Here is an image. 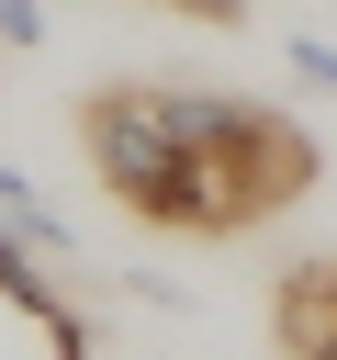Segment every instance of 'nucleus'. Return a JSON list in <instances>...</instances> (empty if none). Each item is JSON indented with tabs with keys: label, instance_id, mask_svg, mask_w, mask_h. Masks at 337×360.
<instances>
[{
	"label": "nucleus",
	"instance_id": "obj_1",
	"mask_svg": "<svg viewBox=\"0 0 337 360\" xmlns=\"http://www.w3.org/2000/svg\"><path fill=\"white\" fill-rule=\"evenodd\" d=\"M180 135H191V236H247L292 214L326 169L292 112L236 101V90H180Z\"/></svg>",
	"mask_w": 337,
	"mask_h": 360
},
{
	"label": "nucleus",
	"instance_id": "obj_2",
	"mask_svg": "<svg viewBox=\"0 0 337 360\" xmlns=\"http://www.w3.org/2000/svg\"><path fill=\"white\" fill-rule=\"evenodd\" d=\"M79 146L101 169V191L168 236H191V135H180V90L157 79H112L79 101Z\"/></svg>",
	"mask_w": 337,
	"mask_h": 360
},
{
	"label": "nucleus",
	"instance_id": "obj_3",
	"mask_svg": "<svg viewBox=\"0 0 337 360\" xmlns=\"http://www.w3.org/2000/svg\"><path fill=\"white\" fill-rule=\"evenodd\" d=\"M270 349H281V360H337V248L281 270V292H270Z\"/></svg>",
	"mask_w": 337,
	"mask_h": 360
},
{
	"label": "nucleus",
	"instance_id": "obj_4",
	"mask_svg": "<svg viewBox=\"0 0 337 360\" xmlns=\"http://www.w3.org/2000/svg\"><path fill=\"white\" fill-rule=\"evenodd\" d=\"M0 225H22V236H34L45 259H67V225H56L45 202H34V180H22V169H0Z\"/></svg>",
	"mask_w": 337,
	"mask_h": 360
},
{
	"label": "nucleus",
	"instance_id": "obj_5",
	"mask_svg": "<svg viewBox=\"0 0 337 360\" xmlns=\"http://www.w3.org/2000/svg\"><path fill=\"white\" fill-rule=\"evenodd\" d=\"M0 45H11V56L45 45V0H0Z\"/></svg>",
	"mask_w": 337,
	"mask_h": 360
},
{
	"label": "nucleus",
	"instance_id": "obj_6",
	"mask_svg": "<svg viewBox=\"0 0 337 360\" xmlns=\"http://www.w3.org/2000/svg\"><path fill=\"white\" fill-rule=\"evenodd\" d=\"M157 11H191V22H213V34H236V22H247V0H157Z\"/></svg>",
	"mask_w": 337,
	"mask_h": 360
}]
</instances>
